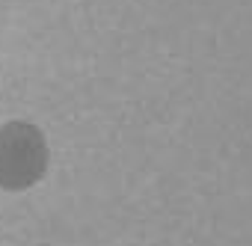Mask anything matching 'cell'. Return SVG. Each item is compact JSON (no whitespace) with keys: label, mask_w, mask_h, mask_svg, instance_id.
Segmentation results:
<instances>
[{"label":"cell","mask_w":252,"mask_h":246,"mask_svg":"<svg viewBox=\"0 0 252 246\" xmlns=\"http://www.w3.org/2000/svg\"><path fill=\"white\" fill-rule=\"evenodd\" d=\"M48 140L33 122H9L0 128V190L21 193L48 172Z\"/></svg>","instance_id":"6da1fadb"}]
</instances>
